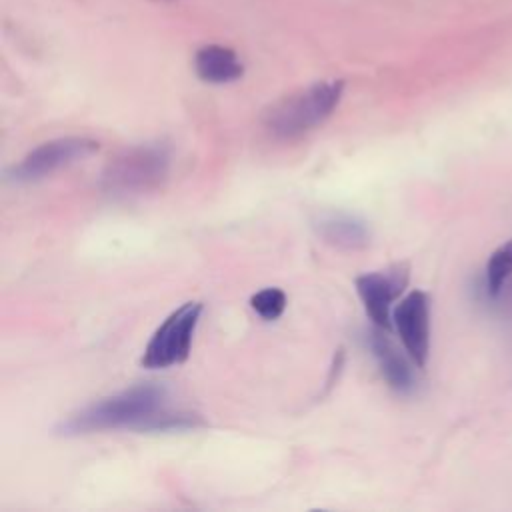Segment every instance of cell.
Masks as SVG:
<instances>
[{
	"mask_svg": "<svg viewBox=\"0 0 512 512\" xmlns=\"http://www.w3.org/2000/svg\"><path fill=\"white\" fill-rule=\"evenodd\" d=\"M98 150V140L88 136H64L42 142L30 150L18 164L8 170V178L14 182H34L46 178L78 160L88 158Z\"/></svg>",
	"mask_w": 512,
	"mask_h": 512,
	"instance_id": "cell-5",
	"label": "cell"
},
{
	"mask_svg": "<svg viewBox=\"0 0 512 512\" xmlns=\"http://www.w3.org/2000/svg\"><path fill=\"white\" fill-rule=\"evenodd\" d=\"M392 324L408 356L424 368L430 356V296L422 290L408 292L392 310Z\"/></svg>",
	"mask_w": 512,
	"mask_h": 512,
	"instance_id": "cell-6",
	"label": "cell"
},
{
	"mask_svg": "<svg viewBox=\"0 0 512 512\" xmlns=\"http://www.w3.org/2000/svg\"><path fill=\"white\" fill-rule=\"evenodd\" d=\"M318 236L342 250H360L370 242V228L364 220L344 212L322 214L314 224Z\"/></svg>",
	"mask_w": 512,
	"mask_h": 512,
	"instance_id": "cell-9",
	"label": "cell"
},
{
	"mask_svg": "<svg viewBox=\"0 0 512 512\" xmlns=\"http://www.w3.org/2000/svg\"><path fill=\"white\" fill-rule=\"evenodd\" d=\"M196 76L208 84H230L242 78L244 66L238 54L222 44H206L194 54Z\"/></svg>",
	"mask_w": 512,
	"mask_h": 512,
	"instance_id": "cell-10",
	"label": "cell"
},
{
	"mask_svg": "<svg viewBox=\"0 0 512 512\" xmlns=\"http://www.w3.org/2000/svg\"><path fill=\"white\" fill-rule=\"evenodd\" d=\"M154 2H178V0H154Z\"/></svg>",
	"mask_w": 512,
	"mask_h": 512,
	"instance_id": "cell-13",
	"label": "cell"
},
{
	"mask_svg": "<svg viewBox=\"0 0 512 512\" xmlns=\"http://www.w3.org/2000/svg\"><path fill=\"white\" fill-rule=\"evenodd\" d=\"M252 310L264 320H276L286 308V294L280 288H264L250 298Z\"/></svg>",
	"mask_w": 512,
	"mask_h": 512,
	"instance_id": "cell-12",
	"label": "cell"
},
{
	"mask_svg": "<svg viewBox=\"0 0 512 512\" xmlns=\"http://www.w3.org/2000/svg\"><path fill=\"white\" fill-rule=\"evenodd\" d=\"M354 284L374 326L390 330L394 326L392 304L408 284V264H396L382 272L362 274L354 280Z\"/></svg>",
	"mask_w": 512,
	"mask_h": 512,
	"instance_id": "cell-7",
	"label": "cell"
},
{
	"mask_svg": "<svg viewBox=\"0 0 512 512\" xmlns=\"http://www.w3.org/2000/svg\"><path fill=\"white\" fill-rule=\"evenodd\" d=\"M202 302H186L174 310L148 340L142 366L144 368H168L188 358L194 330L202 314Z\"/></svg>",
	"mask_w": 512,
	"mask_h": 512,
	"instance_id": "cell-4",
	"label": "cell"
},
{
	"mask_svg": "<svg viewBox=\"0 0 512 512\" xmlns=\"http://www.w3.org/2000/svg\"><path fill=\"white\" fill-rule=\"evenodd\" d=\"M342 80L316 82L274 102L262 116L264 128L278 140H294L318 128L338 106Z\"/></svg>",
	"mask_w": 512,
	"mask_h": 512,
	"instance_id": "cell-2",
	"label": "cell"
},
{
	"mask_svg": "<svg viewBox=\"0 0 512 512\" xmlns=\"http://www.w3.org/2000/svg\"><path fill=\"white\" fill-rule=\"evenodd\" d=\"M388 330L372 328L366 334V344L378 362L380 374L386 380V384L398 392V394H412L416 390V372H414V360L398 350V346L388 338Z\"/></svg>",
	"mask_w": 512,
	"mask_h": 512,
	"instance_id": "cell-8",
	"label": "cell"
},
{
	"mask_svg": "<svg viewBox=\"0 0 512 512\" xmlns=\"http://www.w3.org/2000/svg\"><path fill=\"white\" fill-rule=\"evenodd\" d=\"M170 170L164 144H138L116 154L102 172V186L110 194L128 196L158 188Z\"/></svg>",
	"mask_w": 512,
	"mask_h": 512,
	"instance_id": "cell-3",
	"label": "cell"
},
{
	"mask_svg": "<svg viewBox=\"0 0 512 512\" xmlns=\"http://www.w3.org/2000/svg\"><path fill=\"white\" fill-rule=\"evenodd\" d=\"M512 276V238L502 242L490 256L484 268V292L496 298Z\"/></svg>",
	"mask_w": 512,
	"mask_h": 512,
	"instance_id": "cell-11",
	"label": "cell"
},
{
	"mask_svg": "<svg viewBox=\"0 0 512 512\" xmlns=\"http://www.w3.org/2000/svg\"><path fill=\"white\" fill-rule=\"evenodd\" d=\"M168 410L166 390L158 384H134L112 396H106L76 414L68 416L60 426V434H90L102 430L130 428L138 432H154L156 420Z\"/></svg>",
	"mask_w": 512,
	"mask_h": 512,
	"instance_id": "cell-1",
	"label": "cell"
}]
</instances>
